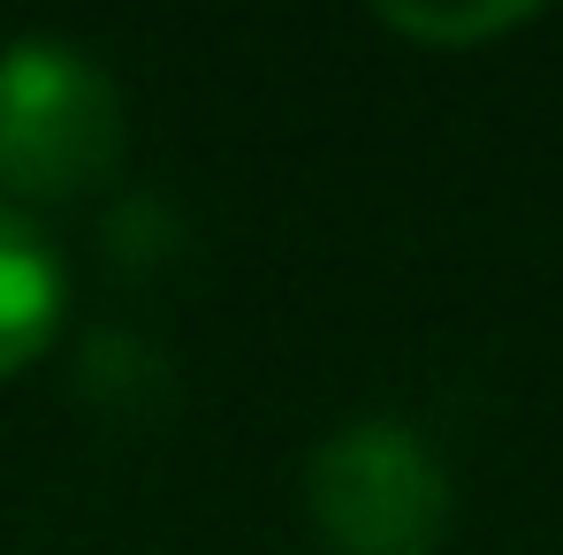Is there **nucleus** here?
Here are the masks:
<instances>
[{
  "mask_svg": "<svg viewBox=\"0 0 563 555\" xmlns=\"http://www.w3.org/2000/svg\"><path fill=\"white\" fill-rule=\"evenodd\" d=\"M122 160V92L69 38L0 46V190L23 206L85 198Z\"/></svg>",
  "mask_w": 563,
  "mask_h": 555,
  "instance_id": "obj_1",
  "label": "nucleus"
},
{
  "mask_svg": "<svg viewBox=\"0 0 563 555\" xmlns=\"http://www.w3.org/2000/svg\"><path fill=\"white\" fill-rule=\"evenodd\" d=\"M305 518L328 555H434L450 533V471L411 419H343L305 464Z\"/></svg>",
  "mask_w": 563,
  "mask_h": 555,
  "instance_id": "obj_2",
  "label": "nucleus"
},
{
  "mask_svg": "<svg viewBox=\"0 0 563 555\" xmlns=\"http://www.w3.org/2000/svg\"><path fill=\"white\" fill-rule=\"evenodd\" d=\"M69 312V267L46 244V229L15 206H0V380L23 373Z\"/></svg>",
  "mask_w": 563,
  "mask_h": 555,
  "instance_id": "obj_3",
  "label": "nucleus"
},
{
  "mask_svg": "<svg viewBox=\"0 0 563 555\" xmlns=\"http://www.w3.org/2000/svg\"><path fill=\"white\" fill-rule=\"evenodd\" d=\"M541 8L533 0H472V8H419V0H380L374 23L419 38V46H479V38H503L518 23H533Z\"/></svg>",
  "mask_w": 563,
  "mask_h": 555,
  "instance_id": "obj_4",
  "label": "nucleus"
}]
</instances>
